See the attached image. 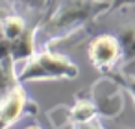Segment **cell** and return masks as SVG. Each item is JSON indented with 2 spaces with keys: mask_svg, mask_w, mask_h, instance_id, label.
<instances>
[{
  "mask_svg": "<svg viewBox=\"0 0 135 129\" xmlns=\"http://www.w3.org/2000/svg\"><path fill=\"white\" fill-rule=\"evenodd\" d=\"M24 129H43V127H41V125H37V123H35V125H26V127H24Z\"/></svg>",
  "mask_w": 135,
  "mask_h": 129,
  "instance_id": "cell-13",
  "label": "cell"
},
{
  "mask_svg": "<svg viewBox=\"0 0 135 129\" xmlns=\"http://www.w3.org/2000/svg\"><path fill=\"white\" fill-rule=\"evenodd\" d=\"M9 4H15V6H24L28 9H46V0H6Z\"/></svg>",
  "mask_w": 135,
  "mask_h": 129,
  "instance_id": "cell-10",
  "label": "cell"
},
{
  "mask_svg": "<svg viewBox=\"0 0 135 129\" xmlns=\"http://www.w3.org/2000/svg\"><path fill=\"white\" fill-rule=\"evenodd\" d=\"M78 66L63 54L50 48L33 52L19 72H15L17 83L28 81H54V79H74L78 76Z\"/></svg>",
  "mask_w": 135,
  "mask_h": 129,
  "instance_id": "cell-2",
  "label": "cell"
},
{
  "mask_svg": "<svg viewBox=\"0 0 135 129\" xmlns=\"http://www.w3.org/2000/svg\"><path fill=\"white\" fill-rule=\"evenodd\" d=\"M52 4H54V0H46V8H52Z\"/></svg>",
  "mask_w": 135,
  "mask_h": 129,
  "instance_id": "cell-14",
  "label": "cell"
},
{
  "mask_svg": "<svg viewBox=\"0 0 135 129\" xmlns=\"http://www.w3.org/2000/svg\"><path fill=\"white\" fill-rule=\"evenodd\" d=\"M35 109V101H32L24 87L17 83L8 94L0 98V129H9L26 114H33Z\"/></svg>",
  "mask_w": 135,
  "mask_h": 129,
  "instance_id": "cell-3",
  "label": "cell"
},
{
  "mask_svg": "<svg viewBox=\"0 0 135 129\" xmlns=\"http://www.w3.org/2000/svg\"><path fill=\"white\" fill-rule=\"evenodd\" d=\"M54 9L45 24L46 44L70 37L89 22L105 15V0H54Z\"/></svg>",
  "mask_w": 135,
  "mask_h": 129,
  "instance_id": "cell-1",
  "label": "cell"
},
{
  "mask_svg": "<svg viewBox=\"0 0 135 129\" xmlns=\"http://www.w3.org/2000/svg\"><path fill=\"white\" fill-rule=\"evenodd\" d=\"M115 37L120 44V59L113 72L122 76H135V22L122 26Z\"/></svg>",
  "mask_w": 135,
  "mask_h": 129,
  "instance_id": "cell-5",
  "label": "cell"
},
{
  "mask_svg": "<svg viewBox=\"0 0 135 129\" xmlns=\"http://www.w3.org/2000/svg\"><path fill=\"white\" fill-rule=\"evenodd\" d=\"M72 129H105L102 125V122L96 118H91V120H85V122H80V123H74Z\"/></svg>",
  "mask_w": 135,
  "mask_h": 129,
  "instance_id": "cell-11",
  "label": "cell"
},
{
  "mask_svg": "<svg viewBox=\"0 0 135 129\" xmlns=\"http://www.w3.org/2000/svg\"><path fill=\"white\" fill-rule=\"evenodd\" d=\"M128 6H135V0H111V2H109V6H107L105 15H111L113 11L122 9V8H128Z\"/></svg>",
  "mask_w": 135,
  "mask_h": 129,
  "instance_id": "cell-12",
  "label": "cell"
},
{
  "mask_svg": "<svg viewBox=\"0 0 135 129\" xmlns=\"http://www.w3.org/2000/svg\"><path fill=\"white\" fill-rule=\"evenodd\" d=\"M17 85V78H15V68H13V61L2 59L0 61V98L4 94H8L13 87Z\"/></svg>",
  "mask_w": 135,
  "mask_h": 129,
  "instance_id": "cell-8",
  "label": "cell"
},
{
  "mask_svg": "<svg viewBox=\"0 0 135 129\" xmlns=\"http://www.w3.org/2000/svg\"><path fill=\"white\" fill-rule=\"evenodd\" d=\"M87 55H89L91 65L96 70H100L104 74H109L118 65V59H120V44H118V41H117L115 35L104 33V35L94 37L89 43Z\"/></svg>",
  "mask_w": 135,
  "mask_h": 129,
  "instance_id": "cell-4",
  "label": "cell"
},
{
  "mask_svg": "<svg viewBox=\"0 0 135 129\" xmlns=\"http://www.w3.org/2000/svg\"><path fill=\"white\" fill-rule=\"evenodd\" d=\"M30 26L24 22V19L17 13H6L2 19H0V35L2 39L9 44L13 41H17Z\"/></svg>",
  "mask_w": 135,
  "mask_h": 129,
  "instance_id": "cell-7",
  "label": "cell"
},
{
  "mask_svg": "<svg viewBox=\"0 0 135 129\" xmlns=\"http://www.w3.org/2000/svg\"><path fill=\"white\" fill-rule=\"evenodd\" d=\"M105 78L113 79L118 87H122L135 101V76H122V74H117V72H109V74H105Z\"/></svg>",
  "mask_w": 135,
  "mask_h": 129,
  "instance_id": "cell-9",
  "label": "cell"
},
{
  "mask_svg": "<svg viewBox=\"0 0 135 129\" xmlns=\"http://www.w3.org/2000/svg\"><path fill=\"white\" fill-rule=\"evenodd\" d=\"M35 33H37L35 28H28L17 41L8 44V54H9V59L13 61V65L17 61H26L35 52Z\"/></svg>",
  "mask_w": 135,
  "mask_h": 129,
  "instance_id": "cell-6",
  "label": "cell"
}]
</instances>
